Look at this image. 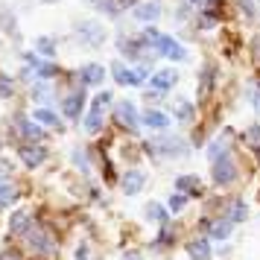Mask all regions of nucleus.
Returning a JSON list of instances; mask_svg holds the SVG:
<instances>
[{
  "label": "nucleus",
  "mask_w": 260,
  "mask_h": 260,
  "mask_svg": "<svg viewBox=\"0 0 260 260\" xmlns=\"http://www.w3.org/2000/svg\"><path fill=\"white\" fill-rule=\"evenodd\" d=\"M141 123L146 129H155V132H167L170 129V123H173V114H167L161 108H146L141 114Z\"/></svg>",
  "instance_id": "obj_15"
},
{
  "label": "nucleus",
  "mask_w": 260,
  "mask_h": 260,
  "mask_svg": "<svg viewBox=\"0 0 260 260\" xmlns=\"http://www.w3.org/2000/svg\"><path fill=\"white\" fill-rule=\"evenodd\" d=\"M231 228H234V222L228 216H222V219H202V231H208V237H213V240H228Z\"/></svg>",
  "instance_id": "obj_16"
},
{
  "label": "nucleus",
  "mask_w": 260,
  "mask_h": 260,
  "mask_svg": "<svg viewBox=\"0 0 260 260\" xmlns=\"http://www.w3.org/2000/svg\"><path fill=\"white\" fill-rule=\"evenodd\" d=\"M32 117H36L44 129H61V117L50 106H38L36 111H32Z\"/></svg>",
  "instance_id": "obj_22"
},
{
  "label": "nucleus",
  "mask_w": 260,
  "mask_h": 260,
  "mask_svg": "<svg viewBox=\"0 0 260 260\" xmlns=\"http://www.w3.org/2000/svg\"><path fill=\"white\" fill-rule=\"evenodd\" d=\"M111 71H106L100 61H88V64H82L79 71H76V79H79V85L82 88H96V85L106 82V76Z\"/></svg>",
  "instance_id": "obj_13"
},
{
  "label": "nucleus",
  "mask_w": 260,
  "mask_h": 260,
  "mask_svg": "<svg viewBox=\"0 0 260 260\" xmlns=\"http://www.w3.org/2000/svg\"><path fill=\"white\" fill-rule=\"evenodd\" d=\"M231 135H234V132H231V129H225L222 135L216 138V141H211V143H208V149H205V155H208L211 161H216V158H222V155H228V152H231Z\"/></svg>",
  "instance_id": "obj_19"
},
{
  "label": "nucleus",
  "mask_w": 260,
  "mask_h": 260,
  "mask_svg": "<svg viewBox=\"0 0 260 260\" xmlns=\"http://www.w3.org/2000/svg\"><path fill=\"white\" fill-rule=\"evenodd\" d=\"M18 158H21V164L26 170H38V167L47 161V146L44 143H21L18 146Z\"/></svg>",
  "instance_id": "obj_11"
},
{
  "label": "nucleus",
  "mask_w": 260,
  "mask_h": 260,
  "mask_svg": "<svg viewBox=\"0 0 260 260\" xmlns=\"http://www.w3.org/2000/svg\"><path fill=\"white\" fill-rule=\"evenodd\" d=\"M257 3H260V0H257Z\"/></svg>",
  "instance_id": "obj_51"
},
{
  "label": "nucleus",
  "mask_w": 260,
  "mask_h": 260,
  "mask_svg": "<svg viewBox=\"0 0 260 260\" xmlns=\"http://www.w3.org/2000/svg\"><path fill=\"white\" fill-rule=\"evenodd\" d=\"M111 117H114L117 126H123V129H129V132H135L138 129V123H141V117H138V106H135L132 100H117V103L111 106Z\"/></svg>",
  "instance_id": "obj_7"
},
{
  "label": "nucleus",
  "mask_w": 260,
  "mask_h": 260,
  "mask_svg": "<svg viewBox=\"0 0 260 260\" xmlns=\"http://www.w3.org/2000/svg\"><path fill=\"white\" fill-rule=\"evenodd\" d=\"M24 237H26V243H29V248H32V251H38V254H50V251L56 248L53 234H50L47 228H41V225H32Z\"/></svg>",
  "instance_id": "obj_12"
},
{
  "label": "nucleus",
  "mask_w": 260,
  "mask_h": 260,
  "mask_svg": "<svg viewBox=\"0 0 260 260\" xmlns=\"http://www.w3.org/2000/svg\"><path fill=\"white\" fill-rule=\"evenodd\" d=\"M0 143H3V141H0Z\"/></svg>",
  "instance_id": "obj_50"
},
{
  "label": "nucleus",
  "mask_w": 260,
  "mask_h": 260,
  "mask_svg": "<svg viewBox=\"0 0 260 260\" xmlns=\"http://www.w3.org/2000/svg\"><path fill=\"white\" fill-rule=\"evenodd\" d=\"M111 76H114V85H120V88H138L135 85V71H132V64H126L123 59L111 61Z\"/></svg>",
  "instance_id": "obj_17"
},
{
  "label": "nucleus",
  "mask_w": 260,
  "mask_h": 260,
  "mask_svg": "<svg viewBox=\"0 0 260 260\" xmlns=\"http://www.w3.org/2000/svg\"><path fill=\"white\" fill-rule=\"evenodd\" d=\"M158 246H173V228L161 225V234H158Z\"/></svg>",
  "instance_id": "obj_40"
},
{
  "label": "nucleus",
  "mask_w": 260,
  "mask_h": 260,
  "mask_svg": "<svg viewBox=\"0 0 260 260\" xmlns=\"http://www.w3.org/2000/svg\"><path fill=\"white\" fill-rule=\"evenodd\" d=\"M117 53L126 61H132V64H135V61H149L155 56L152 50L143 44L141 32H138V36H120L117 38Z\"/></svg>",
  "instance_id": "obj_2"
},
{
  "label": "nucleus",
  "mask_w": 260,
  "mask_h": 260,
  "mask_svg": "<svg viewBox=\"0 0 260 260\" xmlns=\"http://www.w3.org/2000/svg\"><path fill=\"white\" fill-rule=\"evenodd\" d=\"M161 18H164V3H161V0H141V3L132 9V21L141 24V26L158 24Z\"/></svg>",
  "instance_id": "obj_6"
},
{
  "label": "nucleus",
  "mask_w": 260,
  "mask_h": 260,
  "mask_svg": "<svg viewBox=\"0 0 260 260\" xmlns=\"http://www.w3.org/2000/svg\"><path fill=\"white\" fill-rule=\"evenodd\" d=\"M181 3H187L193 9H205V6H208V0H181Z\"/></svg>",
  "instance_id": "obj_46"
},
{
  "label": "nucleus",
  "mask_w": 260,
  "mask_h": 260,
  "mask_svg": "<svg viewBox=\"0 0 260 260\" xmlns=\"http://www.w3.org/2000/svg\"><path fill=\"white\" fill-rule=\"evenodd\" d=\"M29 96L36 100L38 106H47L50 100H53V85H50L47 79H36L32 88H29Z\"/></svg>",
  "instance_id": "obj_25"
},
{
  "label": "nucleus",
  "mask_w": 260,
  "mask_h": 260,
  "mask_svg": "<svg viewBox=\"0 0 260 260\" xmlns=\"http://www.w3.org/2000/svg\"><path fill=\"white\" fill-rule=\"evenodd\" d=\"M114 103H117V100H114V91H100V94L91 100V106H94V108H103V111H108Z\"/></svg>",
  "instance_id": "obj_37"
},
{
  "label": "nucleus",
  "mask_w": 260,
  "mask_h": 260,
  "mask_svg": "<svg viewBox=\"0 0 260 260\" xmlns=\"http://www.w3.org/2000/svg\"><path fill=\"white\" fill-rule=\"evenodd\" d=\"M225 18V9L219 6H205L199 9V29H213V26H219Z\"/></svg>",
  "instance_id": "obj_20"
},
{
  "label": "nucleus",
  "mask_w": 260,
  "mask_h": 260,
  "mask_svg": "<svg viewBox=\"0 0 260 260\" xmlns=\"http://www.w3.org/2000/svg\"><path fill=\"white\" fill-rule=\"evenodd\" d=\"M82 3L91 6V9H96L100 15H106V18H120V15H123L117 0H82Z\"/></svg>",
  "instance_id": "obj_23"
},
{
  "label": "nucleus",
  "mask_w": 260,
  "mask_h": 260,
  "mask_svg": "<svg viewBox=\"0 0 260 260\" xmlns=\"http://www.w3.org/2000/svg\"><path fill=\"white\" fill-rule=\"evenodd\" d=\"M248 53H251L254 64H260V36H251V41H248Z\"/></svg>",
  "instance_id": "obj_41"
},
{
  "label": "nucleus",
  "mask_w": 260,
  "mask_h": 260,
  "mask_svg": "<svg viewBox=\"0 0 260 260\" xmlns=\"http://www.w3.org/2000/svg\"><path fill=\"white\" fill-rule=\"evenodd\" d=\"M143 184H146V173H141V170H129L123 176V193L126 196H138L143 190Z\"/></svg>",
  "instance_id": "obj_21"
},
{
  "label": "nucleus",
  "mask_w": 260,
  "mask_h": 260,
  "mask_svg": "<svg viewBox=\"0 0 260 260\" xmlns=\"http://www.w3.org/2000/svg\"><path fill=\"white\" fill-rule=\"evenodd\" d=\"M211 178H213V184H216V187H228V184L237 178V161H234V155L228 152V155H222V158L211 161Z\"/></svg>",
  "instance_id": "obj_5"
},
{
  "label": "nucleus",
  "mask_w": 260,
  "mask_h": 260,
  "mask_svg": "<svg viewBox=\"0 0 260 260\" xmlns=\"http://www.w3.org/2000/svg\"><path fill=\"white\" fill-rule=\"evenodd\" d=\"M12 161H6V158H0V181H6V178L12 176Z\"/></svg>",
  "instance_id": "obj_42"
},
{
  "label": "nucleus",
  "mask_w": 260,
  "mask_h": 260,
  "mask_svg": "<svg viewBox=\"0 0 260 260\" xmlns=\"http://www.w3.org/2000/svg\"><path fill=\"white\" fill-rule=\"evenodd\" d=\"M254 88H257V91H260V76H257V79H254Z\"/></svg>",
  "instance_id": "obj_49"
},
{
  "label": "nucleus",
  "mask_w": 260,
  "mask_h": 260,
  "mask_svg": "<svg viewBox=\"0 0 260 260\" xmlns=\"http://www.w3.org/2000/svg\"><path fill=\"white\" fill-rule=\"evenodd\" d=\"M126 260H141V257H138V254H126Z\"/></svg>",
  "instance_id": "obj_48"
},
{
  "label": "nucleus",
  "mask_w": 260,
  "mask_h": 260,
  "mask_svg": "<svg viewBox=\"0 0 260 260\" xmlns=\"http://www.w3.org/2000/svg\"><path fill=\"white\" fill-rule=\"evenodd\" d=\"M103 126H106V111L103 108H88L85 111V117H82V129H85V135H100L103 132Z\"/></svg>",
  "instance_id": "obj_18"
},
{
  "label": "nucleus",
  "mask_w": 260,
  "mask_h": 260,
  "mask_svg": "<svg viewBox=\"0 0 260 260\" xmlns=\"http://www.w3.org/2000/svg\"><path fill=\"white\" fill-rule=\"evenodd\" d=\"M56 47H59V44H56L53 36H38L36 41H32V50H36L41 59H56Z\"/></svg>",
  "instance_id": "obj_26"
},
{
  "label": "nucleus",
  "mask_w": 260,
  "mask_h": 260,
  "mask_svg": "<svg viewBox=\"0 0 260 260\" xmlns=\"http://www.w3.org/2000/svg\"><path fill=\"white\" fill-rule=\"evenodd\" d=\"M246 143L251 146V149H257V146H260V126H257V123L246 129Z\"/></svg>",
  "instance_id": "obj_39"
},
{
  "label": "nucleus",
  "mask_w": 260,
  "mask_h": 260,
  "mask_svg": "<svg viewBox=\"0 0 260 260\" xmlns=\"http://www.w3.org/2000/svg\"><path fill=\"white\" fill-rule=\"evenodd\" d=\"M18 18H15L12 9H6V6H0V32H6V36H18Z\"/></svg>",
  "instance_id": "obj_33"
},
{
  "label": "nucleus",
  "mask_w": 260,
  "mask_h": 260,
  "mask_svg": "<svg viewBox=\"0 0 260 260\" xmlns=\"http://www.w3.org/2000/svg\"><path fill=\"white\" fill-rule=\"evenodd\" d=\"M187 254L193 260H211L213 248H211V243H208L205 237H196V240H190L187 243Z\"/></svg>",
  "instance_id": "obj_24"
},
{
  "label": "nucleus",
  "mask_w": 260,
  "mask_h": 260,
  "mask_svg": "<svg viewBox=\"0 0 260 260\" xmlns=\"http://www.w3.org/2000/svg\"><path fill=\"white\" fill-rule=\"evenodd\" d=\"M234 6L240 9V15L254 24V18H260V9H257V0H234Z\"/></svg>",
  "instance_id": "obj_35"
},
{
  "label": "nucleus",
  "mask_w": 260,
  "mask_h": 260,
  "mask_svg": "<svg viewBox=\"0 0 260 260\" xmlns=\"http://www.w3.org/2000/svg\"><path fill=\"white\" fill-rule=\"evenodd\" d=\"M41 3H47V6H56V3H61V0H41Z\"/></svg>",
  "instance_id": "obj_47"
},
{
  "label": "nucleus",
  "mask_w": 260,
  "mask_h": 260,
  "mask_svg": "<svg viewBox=\"0 0 260 260\" xmlns=\"http://www.w3.org/2000/svg\"><path fill=\"white\" fill-rule=\"evenodd\" d=\"M176 190L187 193V196H202V184L196 176H178L176 178Z\"/></svg>",
  "instance_id": "obj_31"
},
{
  "label": "nucleus",
  "mask_w": 260,
  "mask_h": 260,
  "mask_svg": "<svg viewBox=\"0 0 260 260\" xmlns=\"http://www.w3.org/2000/svg\"><path fill=\"white\" fill-rule=\"evenodd\" d=\"M146 152H152L155 158H176V155L187 152V146H184L181 138H170V135H164V138H152V141H146Z\"/></svg>",
  "instance_id": "obj_4"
},
{
  "label": "nucleus",
  "mask_w": 260,
  "mask_h": 260,
  "mask_svg": "<svg viewBox=\"0 0 260 260\" xmlns=\"http://www.w3.org/2000/svg\"><path fill=\"white\" fill-rule=\"evenodd\" d=\"M216 76H219V71H216V64H202L199 71V103H208V96L213 94V88H216Z\"/></svg>",
  "instance_id": "obj_14"
},
{
  "label": "nucleus",
  "mask_w": 260,
  "mask_h": 260,
  "mask_svg": "<svg viewBox=\"0 0 260 260\" xmlns=\"http://www.w3.org/2000/svg\"><path fill=\"white\" fill-rule=\"evenodd\" d=\"M187 193H181V190H176V193H173V196H170V205H167V208H170V211L173 213H178V211H184V205H187Z\"/></svg>",
  "instance_id": "obj_38"
},
{
  "label": "nucleus",
  "mask_w": 260,
  "mask_h": 260,
  "mask_svg": "<svg viewBox=\"0 0 260 260\" xmlns=\"http://www.w3.org/2000/svg\"><path fill=\"white\" fill-rule=\"evenodd\" d=\"M85 106H88V94H85V88L79 85L76 91H68V96L61 100V114L68 120H82Z\"/></svg>",
  "instance_id": "obj_9"
},
{
  "label": "nucleus",
  "mask_w": 260,
  "mask_h": 260,
  "mask_svg": "<svg viewBox=\"0 0 260 260\" xmlns=\"http://www.w3.org/2000/svg\"><path fill=\"white\" fill-rule=\"evenodd\" d=\"M0 260H21V251H15V248H6V251H0Z\"/></svg>",
  "instance_id": "obj_43"
},
{
  "label": "nucleus",
  "mask_w": 260,
  "mask_h": 260,
  "mask_svg": "<svg viewBox=\"0 0 260 260\" xmlns=\"http://www.w3.org/2000/svg\"><path fill=\"white\" fill-rule=\"evenodd\" d=\"M146 219H152L158 225H170V208L161 202H149L146 205Z\"/></svg>",
  "instance_id": "obj_30"
},
{
  "label": "nucleus",
  "mask_w": 260,
  "mask_h": 260,
  "mask_svg": "<svg viewBox=\"0 0 260 260\" xmlns=\"http://www.w3.org/2000/svg\"><path fill=\"white\" fill-rule=\"evenodd\" d=\"M76 260H91V251H88V246H85V243L76 248Z\"/></svg>",
  "instance_id": "obj_45"
},
{
  "label": "nucleus",
  "mask_w": 260,
  "mask_h": 260,
  "mask_svg": "<svg viewBox=\"0 0 260 260\" xmlns=\"http://www.w3.org/2000/svg\"><path fill=\"white\" fill-rule=\"evenodd\" d=\"M32 225L36 222H32V216H29L26 211H15L12 219H9V231H12V234H26Z\"/></svg>",
  "instance_id": "obj_29"
},
{
  "label": "nucleus",
  "mask_w": 260,
  "mask_h": 260,
  "mask_svg": "<svg viewBox=\"0 0 260 260\" xmlns=\"http://www.w3.org/2000/svg\"><path fill=\"white\" fill-rule=\"evenodd\" d=\"M18 196H21V193H18V187H15V184H9V181H0V211H3V208H9V205H15V202H18Z\"/></svg>",
  "instance_id": "obj_34"
},
{
  "label": "nucleus",
  "mask_w": 260,
  "mask_h": 260,
  "mask_svg": "<svg viewBox=\"0 0 260 260\" xmlns=\"http://www.w3.org/2000/svg\"><path fill=\"white\" fill-rule=\"evenodd\" d=\"M173 117L178 123H193L196 120V103H190V100H178L176 108H173Z\"/></svg>",
  "instance_id": "obj_28"
},
{
  "label": "nucleus",
  "mask_w": 260,
  "mask_h": 260,
  "mask_svg": "<svg viewBox=\"0 0 260 260\" xmlns=\"http://www.w3.org/2000/svg\"><path fill=\"white\" fill-rule=\"evenodd\" d=\"M18 91V79L9 73H0V100H12Z\"/></svg>",
  "instance_id": "obj_36"
},
{
  "label": "nucleus",
  "mask_w": 260,
  "mask_h": 260,
  "mask_svg": "<svg viewBox=\"0 0 260 260\" xmlns=\"http://www.w3.org/2000/svg\"><path fill=\"white\" fill-rule=\"evenodd\" d=\"M15 132L18 138L26 143H41L47 135H44V126L38 123L36 117H24V114H15Z\"/></svg>",
  "instance_id": "obj_8"
},
{
  "label": "nucleus",
  "mask_w": 260,
  "mask_h": 260,
  "mask_svg": "<svg viewBox=\"0 0 260 260\" xmlns=\"http://www.w3.org/2000/svg\"><path fill=\"white\" fill-rule=\"evenodd\" d=\"M146 85H149V91L167 96L178 85V71H176V68H161V71H152V76H149V82H146Z\"/></svg>",
  "instance_id": "obj_10"
},
{
  "label": "nucleus",
  "mask_w": 260,
  "mask_h": 260,
  "mask_svg": "<svg viewBox=\"0 0 260 260\" xmlns=\"http://www.w3.org/2000/svg\"><path fill=\"white\" fill-rule=\"evenodd\" d=\"M73 41L82 50H100V47H106L108 29H106L103 21L85 18V21H76V24H73Z\"/></svg>",
  "instance_id": "obj_1"
},
{
  "label": "nucleus",
  "mask_w": 260,
  "mask_h": 260,
  "mask_svg": "<svg viewBox=\"0 0 260 260\" xmlns=\"http://www.w3.org/2000/svg\"><path fill=\"white\" fill-rule=\"evenodd\" d=\"M155 56L158 59H167V61H187V47L178 41L176 36H170V32H161V38H158V44H155Z\"/></svg>",
  "instance_id": "obj_3"
},
{
  "label": "nucleus",
  "mask_w": 260,
  "mask_h": 260,
  "mask_svg": "<svg viewBox=\"0 0 260 260\" xmlns=\"http://www.w3.org/2000/svg\"><path fill=\"white\" fill-rule=\"evenodd\" d=\"M225 216H228V219H231V222H243V219H246L248 216V208H246V202L243 199H231L228 202V208H225Z\"/></svg>",
  "instance_id": "obj_32"
},
{
  "label": "nucleus",
  "mask_w": 260,
  "mask_h": 260,
  "mask_svg": "<svg viewBox=\"0 0 260 260\" xmlns=\"http://www.w3.org/2000/svg\"><path fill=\"white\" fill-rule=\"evenodd\" d=\"M59 73H61V68H59V61H56V59H41L36 64V76H38V79H47V82H53Z\"/></svg>",
  "instance_id": "obj_27"
},
{
  "label": "nucleus",
  "mask_w": 260,
  "mask_h": 260,
  "mask_svg": "<svg viewBox=\"0 0 260 260\" xmlns=\"http://www.w3.org/2000/svg\"><path fill=\"white\" fill-rule=\"evenodd\" d=\"M117 3H120V9H123V12H132V9H135L141 0H117Z\"/></svg>",
  "instance_id": "obj_44"
}]
</instances>
